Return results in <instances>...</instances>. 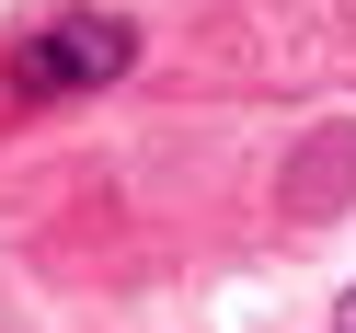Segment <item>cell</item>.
<instances>
[{
  "mask_svg": "<svg viewBox=\"0 0 356 333\" xmlns=\"http://www.w3.org/2000/svg\"><path fill=\"white\" fill-rule=\"evenodd\" d=\"M127 58H138V35H127L115 12H70L58 35H35V47L12 58V81H24V92H92V81H115Z\"/></svg>",
  "mask_w": 356,
  "mask_h": 333,
  "instance_id": "obj_1",
  "label": "cell"
},
{
  "mask_svg": "<svg viewBox=\"0 0 356 333\" xmlns=\"http://www.w3.org/2000/svg\"><path fill=\"white\" fill-rule=\"evenodd\" d=\"M333 333H356V287H345V299H333Z\"/></svg>",
  "mask_w": 356,
  "mask_h": 333,
  "instance_id": "obj_2",
  "label": "cell"
}]
</instances>
